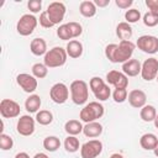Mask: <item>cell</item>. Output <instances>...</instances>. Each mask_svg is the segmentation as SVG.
Instances as JSON below:
<instances>
[{"label":"cell","instance_id":"obj_1","mask_svg":"<svg viewBox=\"0 0 158 158\" xmlns=\"http://www.w3.org/2000/svg\"><path fill=\"white\" fill-rule=\"evenodd\" d=\"M136 44L131 41H120L118 44L110 43L105 47V56L111 63H125L131 59Z\"/></svg>","mask_w":158,"mask_h":158},{"label":"cell","instance_id":"obj_2","mask_svg":"<svg viewBox=\"0 0 158 158\" xmlns=\"http://www.w3.org/2000/svg\"><path fill=\"white\" fill-rule=\"evenodd\" d=\"M70 99L75 105H84L89 99V86L86 81L81 79H77L72 81L70 86Z\"/></svg>","mask_w":158,"mask_h":158},{"label":"cell","instance_id":"obj_3","mask_svg":"<svg viewBox=\"0 0 158 158\" xmlns=\"http://www.w3.org/2000/svg\"><path fill=\"white\" fill-rule=\"evenodd\" d=\"M104 112H105V109L99 101H91V102L86 104L80 110L79 118L83 122L89 123V122H94V121L99 120L100 117H102Z\"/></svg>","mask_w":158,"mask_h":158},{"label":"cell","instance_id":"obj_4","mask_svg":"<svg viewBox=\"0 0 158 158\" xmlns=\"http://www.w3.org/2000/svg\"><path fill=\"white\" fill-rule=\"evenodd\" d=\"M67 51L62 47H53L51 48L43 58V63L47 68H58L65 64L67 62Z\"/></svg>","mask_w":158,"mask_h":158},{"label":"cell","instance_id":"obj_5","mask_svg":"<svg viewBox=\"0 0 158 158\" xmlns=\"http://www.w3.org/2000/svg\"><path fill=\"white\" fill-rule=\"evenodd\" d=\"M89 88L99 101H105L111 96V89L109 84H106L100 77H93L89 81Z\"/></svg>","mask_w":158,"mask_h":158},{"label":"cell","instance_id":"obj_6","mask_svg":"<svg viewBox=\"0 0 158 158\" xmlns=\"http://www.w3.org/2000/svg\"><path fill=\"white\" fill-rule=\"evenodd\" d=\"M37 23H38V19H36L31 14H25L17 21L16 30L21 36H30L37 27Z\"/></svg>","mask_w":158,"mask_h":158},{"label":"cell","instance_id":"obj_7","mask_svg":"<svg viewBox=\"0 0 158 158\" xmlns=\"http://www.w3.org/2000/svg\"><path fill=\"white\" fill-rule=\"evenodd\" d=\"M136 46L144 53L154 54L158 52V38L152 35H143L137 38Z\"/></svg>","mask_w":158,"mask_h":158},{"label":"cell","instance_id":"obj_8","mask_svg":"<svg viewBox=\"0 0 158 158\" xmlns=\"http://www.w3.org/2000/svg\"><path fill=\"white\" fill-rule=\"evenodd\" d=\"M46 12L53 25H59L64 20V16H65V5L59 1L51 2L48 5Z\"/></svg>","mask_w":158,"mask_h":158},{"label":"cell","instance_id":"obj_9","mask_svg":"<svg viewBox=\"0 0 158 158\" xmlns=\"http://www.w3.org/2000/svg\"><path fill=\"white\" fill-rule=\"evenodd\" d=\"M157 75H158V59L154 57H151L142 63L141 77L143 80L151 81V80L156 79Z\"/></svg>","mask_w":158,"mask_h":158},{"label":"cell","instance_id":"obj_10","mask_svg":"<svg viewBox=\"0 0 158 158\" xmlns=\"http://www.w3.org/2000/svg\"><path fill=\"white\" fill-rule=\"evenodd\" d=\"M102 152V143L99 139H90L80 147L81 158H96Z\"/></svg>","mask_w":158,"mask_h":158},{"label":"cell","instance_id":"obj_11","mask_svg":"<svg viewBox=\"0 0 158 158\" xmlns=\"http://www.w3.org/2000/svg\"><path fill=\"white\" fill-rule=\"evenodd\" d=\"M49 98L56 104H64L69 98V89L64 83H56L49 90Z\"/></svg>","mask_w":158,"mask_h":158},{"label":"cell","instance_id":"obj_12","mask_svg":"<svg viewBox=\"0 0 158 158\" xmlns=\"http://www.w3.org/2000/svg\"><path fill=\"white\" fill-rule=\"evenodd\" d=\"M20 105L11 99H2L0 101V114L4 118H14L20 115Z\"/></svg>","mask_w":158,"mask_h":158},{"label":"cell","instance_id":"obj_13","mask_svg":"<svg viewBox=\"0 0 158 158\" xmlns=\"http://www.w3.org/2000/svg\"><path fill=\"white\" fill-rule=\"evenodd\" d=\"M106 81L115 89H126L128 86V77L118 70H110L106 74Z\"/></svg>","mask_w":158,"mask_h":158},{"label":"cell","instance_id":"obj_14","mask_svg":"<svg viewBox=\"0 0 158 158\" xmlns=\"http://www.w3.org/2000/svg\"><path fill=\"white\" fill-rule=\"evenodd\" d=\"M16 130H17V133L21 136H25V137L31 136L35 132V118L31 117L30 115L20 116V118L17 120Z\"/></svg>","mask_w":158,"mask_h":158},{"label":"cell","instance_id":"obj_15","mask_svg":"<svg viewBox=\"0 0 158 158\" xmlns=\"http://www.w3.org/2000/svg\"><path fill=\"white\" fill-rule=\"evenodd\" d=\"M16 83L17 85L25 91V93H33L36 89H37V79L31 75V74H27V73H20L17 77H16Z\"/></svg>","mask_w":158,"mask_h":158},{"label":"cell","instance_id":"obj_16","mask_svg":"<svg viewBox=\"0 0 158 158\" xmlns=\"http://www.w3.org/2000/svg\"><path fill=\"white\" fill-rule=\"evenodd\" d=\"M127 99H128L130 105H131L132 107H135V109H142V107L146 105V102H147V95H146V93H144L143 90H141V89L131 90V91L128 93Z\"/></svg>","mask_w":158,"mask_h":158},{"label":"cell","instance_id":"obj_17","mask_svg":"<svg viewBox=\"0 0 158 158\" xmlns=\"http://www.w3.org/2000/svg\"><path fill=\"white\" fill-rule=\"evenodd\" d=\"M141 68H142V64L139 63L138 59L131 58L130 60H127L122 64V72L127 77H137L138 74H141Z\"/></svg>","mask_w":158,"mask_h":158},{"label":"cell","instance_id":"obj_18","mask_svg":"<svg viewBox=\"0 0 158 158\" xmlns=\"http://www.w3.org/2000/svg\"><path fill=\"white\" fill-rule=\"evenodd\" d=\"M30 51L33 56H44L48 51H47V43L43 38L41 37H37V38H33L30 43Z\"/></svg>","mask_w":158,"mask_h":158},{"label":"cell","instance_id":"obj_19","mask_svg":"<svg viewBox=\"0 0 158 158\" xmlns=\"http://www.w3.org/2000/svg\"><path fill=\"white\" fill-rule=\"evenodd\" d=\"M83 133H84L86 137H89V138L99 137V136L102 133V125L99 123L98 121L85 123V126L83 127Z\"/></svg>","mask_w":158,"mask_h":158},{"label":"cell","instance_id":"obj_20","mask_svg":"<svg viewBox=\"0 0 158 158\" xmlns=\"http://www.w3.org/2000/svg\"><path fill=\"white\" fill-rule=\"evenodd\" d=\"M133 31L130 23H127L126 21L120 22L116 26V36L121 40V41H130V38L132 37Z\"/></svg>","mask_w":158,"mask_h":158},{"label":"cell","instance_id":"obj_21","mask_svg":"<svg viewBox=\"0 0 158 158\" xmlns=\"http://www.w3.org/2000/svg\"><path fill=\"white\" fill-rule=\"evenodd\" d=\"M65 51L70 58H79L83 54V44L78 40H72L67 43Z\"/></svg>","mask_w":158,"mask_h":158},{"label":"cell","instance_id":"obj_22","mask_svg":"<svg viewBox=\"0 0 158 158\" xmlns=\"http://www.w3.org/2000/svg\"><path fill=\"white\" fill-rule=\"evenodd\" d=\"M158 143V138L154 133H144L139 138V144L146 151H154Z\"/></svg>","mask_w":158,"mask_h":158},{"label":"cell","instance_id":"obj_23","mask_svg":"<svg viewBox=\"0 0 158 158\" xmlns=\"http://www.w3.org/2000/svg\"><path fill=\"white\" fill-rule=\"evenodd\" d=\"M41 104H42V101H41L40 95L32 94V95H30L26 99V101H25V109L30 114H35V112L37 114L38 110H40V107H41Z\"/></svg>","mask_w":158,"mask_h":158},{"label":"cell","instance_id":"obj_24","mask_svg":"<svg viewBox=\"0 0 158 158\" xmlns=\"http://www.w3.org/2000/svg\"><path fill=\"white\" fill-rule=\"evenodd\" d=\"M79 12L84 17H88V19L93 17L96 15V5L94 4V1H90V0L81 1L79 5Z\"/></svg>","mask_w":158,"mask_h":158},{"label":"cell","instance_id":"obj_25","mask_svg":"<svg viewBox=\"0 0 158 158\" xmlns=\"http://www.w3.org/2000/svg\"><path fill=\"white\" fill-rule=\"evenodd\" d=\"M83 125L79 120H69L64 125V130L68 133V136H77L80 132H83Z\"/></svg>","mask_w":158,"mask_h":158},{"label":"cell","instance_id":"obj_26","mask_svg":"<svg viewBox=\"0 0 158 158\" xmlns=\"http://www.w3.org/2000/svg\"><path fill=\"white\" fill-rule=\"evenodd\" d=\"M139 116H141L142 121H144V122H152V121H154V118L157 116V110H156V107L153 105H147L146 104L141 109Z\"/></svg>","mask_w":158,"mask_h":158},{"label":"cell","instance_id":"obj_27","mask_svg":"<svg viewBox=\"0 0 158 158\" xmlns=\"http://www.w3.org/2000/svg\"><path fill=\"white\" fill-rule=\"evenodd\" d=\"M60 147V141L56 136H47L43 139V148L48 152H56Z\"/></svg>","mask_w":158,"mask_h":158},{"label":"cell","instance_id":"obj_28","mask_svg":"<svg viewBox=\"0 0 158 158\" xmlns=\"http://www.w3.org/2000/svg\"><path fill=\"white\" fill-rule=\"evenodd\" d=\"M36 121L42 125V126H47L49 123H52L53 121V114L49 110H40L36 114Z\"/></svg>","mask_w":158,"mask_h":158},{"label":"cell","instance_id":"obj_29","mask_svg":"<svg viewBox=\"0 0 158 158\" xmlns=\"http://www.w3.org/2000/svg\"><path fill=\"white\" fill-rule=\"evenodd\" d=\"M31 70H32V75L36 79H43L48 74V68L44 65V63H35Z\"/></svg>","mask_w":158,"mask_h":158},{"label":"cell","instance_id":"obj_30","mask_svg":"<svg viewBox=\"0 0 158 158\" xmlns=\"http://www.w3.org/2000/svg\"><path fill=\"white\" fill-rule=\"evenodd\" d=\"M80 144H79V139L75 137V136H68L65 139H64V148L67 152L69 153H74L79 149Z\"/></svg>","mask_w":158,"mask_h":158},{"label":"cell","instance_id":"obj_31","mask_svg":"<svg viewBox=\"0 0 158 158\" xmlns=\"http://www.w3.org/2000/svg\"><path fill=\"white\" fill-rule=\"evenodd\" d=\"M125 20L127 23H135L138 20H141V12L137 9H128L125 12Z\"/></svg>","mask_w":158,"mask_h":158},{"label":"cell","instance_id":"obj_32","mask_svg":"<svg viewBox=\"0 0 158 158\" xmlns=\"http://www.w3.org/2000/svg\"><path fill=\"white\" fill-rule=\"evenodd\" d=\"M12 147H14V139L9 135H6V133L2 132L0 135V148L2 151H9Z\"/></svg>","mask_w":158,"mask_h":158},{"label":"cell","instance_id":"obj_33","mask_svg":"<svg viewBox=\"0 0 158 158\" xmlns=\"http://www.w3.org/2000/svg\"><path fill=\"white\" fill-rule=\"evenodd\" d=\"M57 36L60 38V40H63V41H72V33H70V30H69V27H68V25L67 23H64V25H60L59 27H58V30H57Z\"/></svg>","mask_w":158,"mask_h":158},{"label":"cell","instance_id":"obj_34","mask_svg":"<svg viewBox=\"0 0 158 158\" xmlns=\"http://www.w3.org/2000/svg\"><path fill=\"white\" fill-rule=\"evenodd\" d=\"M127 96H128V94H127L126 89H115L112 93V99L117 104H122L123 101H126Z\"/></svg>","mask_w":158,"mask_h":158},{"label":"cell","instance_id":"obj_35","mask_svg":"<svg viewBox=\"0 0 158 158\" xmlns=\"http://www.w3.org/2000/svg\"><path fill=\"white\" fill-rule=\"evenodd\" d=\"M67 25H68V27H69V30H70V33H72V37H73V38H77V37H79V36L83 33V27H81V25H80L79 22L70 21V22H68Z\"/></svg>","mask_w":158,"mask_h":158},{"label":"cell","instance_id":"obj_36","mask_svg":"<svg viewBox=\"0 0 158 158\" xmlns=\"http://www.w3.org/2000/svg\"><path fill=\"white\" fill-rule=\"evenodd\" d=\"M143 23L147 27H154L158 25V16L152 14V12H147L143 16Z\"/></svg>","mask_w":158,"mask_h":158},{"label":"cell","instance_id":"obj_37","mask_svg":"<svg viewBox=\"0 0 158 158\" xmlns=\"http://www.w3.org/2000/svg\"><path fill=\"white\" fill-rule=\"evenodd\" d=\"M38 22H40V25H41L42 27H44V28H51V27L54 26V25L52 23V21L49 20V17H48V15H47L46 11H42V12H41L40 19H38Z\"/></svg>","mask_w":158,"mask_h":158},{"label":"cell","instance_id":"obj_38","mask_svg":"<svg viewBox=\"0 0 158 158\" xmlns=\"http://www.w3.org/2000/svg\"><path fill=\"white\" fill-rule=\"evenodd\" d=\"M27 7L31 12L36 14V12H40L41 9H42V1L41 0H30L27 2Z\"/></svg>","mask_w":158,"mask_h":158},{"label":"cell","instance_id":"obj_39","mask_svg":"<svg viewBox=\"0 0 158 158\" xmlns=\"http://www.w3.org/2000/svg\"><path fill=\"white\" fill-rule=\"evenodd\" d=\"M146 6L149 9V12L158 16V0H146Z\"/></svg>","mask_w":158,"mask_h":158},{"label":"cell","instance_id":"obj_40","mask_svg":"<svg viewBox=\"0 0 158 158\" xmlns=\"http://www.w3.org/2000/svg\"><path fill=\"white\" fill-rule=\"evenodd\" d=\"M115 4H116L117 7L125 10V9H128L133 4V1L132 0H115Z\"/></svg>","mask_w":158,"mask_h":158},{"label":"cell","instance_id":"obj_41","mask_svg":"<svg viewBox=\"0 0 158 158\" xmlns=\"http://www.w3.org/2000/svg\"><path fill=\"white\" fill-rule=\"evenodd\" d=\"M94 4L96 6H99V7H105V6H107L110 4V0H95Z\"/></svg>","mask_w":158,"mask_h":158},{"label":"cell","instance_id":"obj_42","mask_svg":"<svg viewBox=\"0 0 158 158\" xmlns=\"http://www.w3.org/2000/svg\"><path fill=\"white\" fill-rule=\"evenodd\" d=\"M15 158H30V156L26 153V152H20L15 156Z\"/></svg>","mask_w":158,"mask_h":158},{"label":"cell","instance_id":"obj_43","mask_svg":"<svg viewBox=\"0 0 158 158\" xmlns=\"http://www.w3.org/2000/svg\"><path fill=\"white\" fill-rule=\"evenodd\" d=\"M32 158H49V157H48L46 153H42V152H40V153H36V154H35Z\"/></svg>","mask_w":158,"mask_h":158},{"label":"cell","instance_id":"obj_44","mask_svg":"<svg viewBox=\"0 0 158 158\" xmlns=\"http://www.w3.org/2000/svg\"><path fill=\"white\" fill-rule=\"evenodd\" d=\"M110 158H123V156L120 154V153H112V154L110 156Z\"/></svg>","mask_w":158,"mask_h":158},{"label":"cell","instance_id":"obj_45","mask_svg":"<svg viewBox=\"0 0 158 158\" xmlns=\"http://www.w3.org/2000/svg\"><path fill=\"white\" fill-rule=\"evenodd\" d=\"M154 126H156V128H158V114H157V116H156V118H154Z\"/></svg>","mask_w":158,"mask_h":158},{"label":"cell","instance_id":"obj_46","mask_svg":"<svg viewBox=\"0 0 158 158\" xmlns=\"http://www.w3.org/2000/svg\"><path fill=\"white\" fill-rule=\"evenodd\" d=\"M153 152H154V156H156V157H158V143H157V146H156V148H154V151H153Z\"/></svg>","mask_w":158,"mask_h":158},{"label":"cell","instance_id":"obj_47","mask_svg":"<svg viewBox=\"0 0 158 158\" xmlns=\"http://www.w3.org/2000/svg\"><path fill=\"white\" fill-rule=\"evenodd\" d=\"M156 80H157V83H158V75H157V78H156Z\"/></svg>","mask_w":158,"mask_h":158}]
</instances>
